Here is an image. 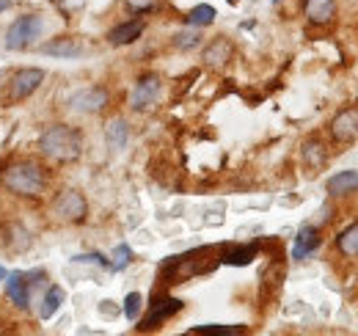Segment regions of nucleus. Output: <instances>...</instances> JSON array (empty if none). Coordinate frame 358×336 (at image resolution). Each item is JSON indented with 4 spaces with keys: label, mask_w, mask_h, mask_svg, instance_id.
Masks as SVG:
<instances>
[{
    "label": "nucleus",
    "mask_w": 358,
    "mask_h": 336,
    "mask_svg": "<svg viewBox=\"0 0 358 336\" xmlns=\"http://www.w3.org/2000/svg\"><path fill=\"white\" fill-rule=\"evenodd\" d=\"M141 306H143V298L138 292H130L127 298H124V317L127 320H138L141 317Z\"/></svg>",
    "instance_id": "obj_24"
},
{
    "label": "nucleus",
    "mask_w": 358,
    "mask_h": 336,
    "mask_svg": "<svg viewBox=\"0 0 358 336\" xmlns=\"http://www.w3.org/2000/svg\"><path fill=\"white\" fill-rule=\"evenodd\" d=\"M64 298H67V292L61 289V287H50L47 289V295H44V301H42V320H50L58 309H61V303H64Z\"/></svg>",
    "instance_id": "obj_21"
},
{
    "label": "nucleus",
    "mask_w": 358,
    "mask_h": 336,
    "mask_svg": "<svg viewBox=\"0 0 358 336\" xmlns=\"http://www.w3.org/2000/svg\"><path fill=\"white\" fill-rule=\"evenodd\" d=\"M42 53L44 56H56V58H77L83 53V44L72 36H61V39H53L47 44H42Z\"/></svg>",
    "instance_id": "obj_14"
},
{
    "label": "nucleus",
    "mask_w": 358,
    "mask_h": 336,
    "mask_svg": "<svg viewBox=\"0 0 358 336\" xmlns=\"http://www.w3.org/2000/svg\"><path fill=\"white\" fill-rule=\"evenodd\" d=\"M320 249V232L314 226H303L292 243V259H306Z\"/></svg>",
    "instance_id": "obj_13"
},
{
    "label": "nucleus",
    "mask_w": 358,
    "mask_h": 336,
    "mask_svg": "<svg viewBox=\"0 0 358 336\" xmlns=\"http://www.w3.org/2000/svg\"><path fill=\"white\" fill-rule=\"evenodd\" d=\"M157 96H160V81L154 75H146L136 85V91L130 96V105H133V110H146L157 102Z\"/></svg>",
    "instance_id": "obj_10"
},
{
    "label": "nucleus",
    "mask_w": 358,
    "mask_h": 336,
    "mask_svg": "<svg viewBox=\"0 0 358 336\" xmlns=\"http://www.w3.org/2000/svg\"><path fill=\"white\" fill-rule=\"evenodd\" d=\"M331 138L336 144H353L358 141V110L356 108H345L334 116L331 121Z\"/></svg>",
    "instance_id": "obj_6"
},
{
    "label": "nucleus",
    "mask_w": 358,
    "mask_h": 336,
    "mask_svg": "<svg viewBox=\"0 0 358 336\" xmlns=\"http://www.w3.org/2000/svg\"><path fill=\"white\" fill-rule=\"evenodd\" d=\"M133 262V251H130V246H116V251H113V262H111V270H124L127 264Z\"/></svg>",
    "instance_id": "obj_26"
},
{
    "label": "nucleus",
    "mask_w": 358,
    "mask_h": 336,
    "mask_svg": "<svg viewBox=\"0 0 358 336\" xmlns=\"http://www.w3.org/2000/svg\"><path fill=\"white\" fill-rule=\"evenodd\" d=\"M105 141H108V146H111L113 152L124 149L127 141H130V127H127V121H124V119H111V121L105 124Z\"/></svg>",
    "instance_id": "obj_16"
},
{
    "label": "nucleus",
    "mask_w": 358,
    "mask_h": 336,
    "mask_svg": "<svg viewBox=\"0 0 358 336\" xmlns=\"http://www.w3.org/2000/svg\"><path fill=\"white\" fill-rule=\"evenodd\" d=\"M8 6H11V0H0V14H3V11L8 8Z\"/></svg>",
    "instance_id": "obj_29"
},
{
    "label": "nucleus",
    "mask_w": 358,
    "mask_h": 336,
    "mask_svg": "<svg viewBox=\"0 0 358 336\" xmlns=\"http://www.w3.org/2000/svg\"><path fill=\"white\" fill-rule=\"evenodd\" d=\"M80 146H83L80 133L74 127H70V124H53L39 138L42 155L50 158V160H56V163H72V160H77L80 158Z\"/></svg>",
    "instance_id": "obj_1"
},
{
    "label": "nucleus",
    "mask_w": 358,
    "mask_h": 336,
    "mask_svg": "<svg viewBox=\"0 0 358 336\" xmlns=\"http://www.w3.org/2000/svg\"><path fill=\"white\" fill-rule=\"evenodd\" d=\"M336 249H339V253H345V256H358V224H350L348 229L339 232Z\"/></svg>",
    "instance_id": "obj_20"
},
{
    "label": "nucleus",
    "mask_w": 358,
    "mask_h": 336,
    "mask_svg": "<svg viewBox=\"0 0 358 336\" xmlns=\"http://www.w3.org/2000/svg\"><path fill=\"white\" fill-rule=\"evenodd\" d=\"M42 28H44V22H42L39 14H22V17H17L11 22V28L6 31V47L8 50H28L39 39Z\"/></svg>",
    "instance_id": "obj_3"
},
{
    "label": "nucleus",
    "mask_w": 358,
    "mask_h": 336,
    "mask_svg": "<svg viewBox=\"0 0 358 336\" xmlns=\"http://www.w3.org/2000/svg\"><path fill=\"white\" fill-rule=\"evenodd\" d=\"M53 210H56V215H58L61 221L77 224V221H83V218H86V212H88V204H86L83 193H77V190H64V193L56 199Z\"/></svg>",
    "instance_id": "obj_5"
},
{
    "label": "nucleus",
    "mask_w": 358,
    "mask_h": 336,
    "mask_svg": "<svg viewBox=\"0 0 358 336\" xmlns=\"http://www.w3.org/2000/svg\"><path fill=\"white\" fill-rule=\"evenodd\" d=\"M127 3H130L136 11H146V8H152V6H154V0H127Z\"/></svg>",
    "instance_id": "obj_28"
},
{
    "label": "nucleus",
    "mask_w": 358,
    "mask_h": 336,
    "mask_svg": "<svg viewBox=\"0 0 358 336\" xmlns=\"http://www.w3.org/2000/svg\"><path fill=\"white\" fill-rule=\"evenodd\" d=\"M199 42H202L199 31H182V33L174 36V44H177L179 50H193V47H199Z\"/></svg>",
    "instance_id": "obj_25"
},
{
    "label": "nucleus",
    "mask_w": 358,
    "mask_h": 336,
    "mask_svg": "<svg viewBox=\"0 0 358 336\" xmlns=\"http://www.w3.org/2000/svg\"><path fill=\"white\" fill-rule=\"evenodd\" d=\"M229 58H231V44L226 39H215L213 44L204 50V61L210 67H223Z\"/></svg>",
    "instance_id": "obj_18"
},
{
    "label": "nucleus",
    "mask_w": 358,
    "mask_h": 336,
    "mask_svg": "<svg viewBox=\"0 0 358 336\" xmlns=\"http://www.w3.org/2000/svg\"><path fill=\"white\" fill-rule=\"evenodd\" d=\"M303 14L311 25H328L336 17V0H306Z\"/></svg>",
    "instance_id": "obj_11"
},
{
    "label": "nucleus",
    "mask_w": 358,
    "mask_h": 336,
    "mask_svg": "<svg viewBox=\"0 0 358 336\" xmlns=\"http://www.w3.org/2000/svg\"><path fill=\"white\" fill-rule=\"evenodd\" d=\"M303 163L309 168H323L325 166V160H328V152H325V144L320 141V138H309L306 144H303Z\"/></svg>",
    "instance_id": "obj_17"
},
{
    "label": "nucleus",
    "mask_w": 358,
    "mask_h": 336,
    "mask_svg": "<svg viewBox=\"0 0 358 336\" xmlns=\"http://www.w3.org/2000/svg\"><path fill=\"white\" fill-rule=\"evenodd\" d=\"M77 264H99V267H111V259H105L102 253H80L74 256Z\"/></svg>",
    "instance_id": "obj_27"
},
{
    "label": "nucleus",
    "mask_w": 358,
    "mask_h": 336,
    "mask_svg": "<svg viewBox=\"0 0 358 336\" xmlns=\"http://www.w3.org/2000/svg\"><path fill=\"white\" fill-rule=\"evenodd\" d=\"M245 326H196L190 328V334H213V336H234L243 334Z\"/></svg>",
    "instance_id": "obj_23"
},
{
    "label": "nucleus",
    "mask_w": 358,
    "mask_h": 336,
    "mask_svg": "<svg viewBox=\"0 0 358 336\" xmlns=\"http://www.w3.org/2000/svg\"><path fill=\"white\" fill-rule=\"evenodd\" d=\"M182 312V301L179 298H168V295H163V298H154L152 303H149V314L141 320V331H154V328H160L165 320H171L174 314H179Z\"/></svg>",
    "instance_id": "obj_4"
},
{
    "label": "nucleus",
    "mask_w": 358,
    "mask_h": 336,
    "mask_svg": "<svg viewBox=\"0 0 358 336\" xmlns=\"http://www.w3.org/2000/svg\"><path fill=\"white\" fill-rule=\"evenodd\" d=\"M6 276H8V273H6V267H0V281H6Z\"/></svg>",
    "instance_id": "obj_30"
},
{
    "label": "nucleus",
    "mask_w": 358,
    "mask_h": 336,
    "mask_svg": "<svg viewBox=\"0 0 358 336\" xmlns=\"http://www.w3.org/2000/svg\"><path fill=\"white\" fill-rule=\"evenodd\" d=\"M72 110L77 113H99L105 105H108V91L99 88V85H91V88H83L77 91L70 99Z\"/></svg>",
    "instance_id": "obj_7"
},
{
    "label": "nucleus",
    "mask_w": 358,
    "mask_h": 336,
    "mask_svg": "<svg viewBox=\"0 0 358 336\" xmlns=\"http://www.w3.org/2000/svg\"><path fill=\"white\" fill-rule=\"evenodd\" d=\"M273 3H282V0H273Z\"/></svg>",
    "instance_id": "obj_31"
},
{
    "label": "nucleus",
    "mask_w": 358,
    "mask_h": 336,
    "mask_svg": "<svg viewBox=\"0 0 358 336\" xmlns=\"http://www.w3.org/2000/svg\"><path fill=\"white\" fill-rule=\"evenodd\" d=\"M3 185L17 196L33 199V196H42V190L47 185V176H44L42 166H36L31 160H19V163H11L3 171Z\"/></svg>",
    "instance_id": "obj_2"
},
{
    "label": "nucleus",
    "mask_w": 358,
    "mask_h": 336,
    "mask_svg": "<svg viewBox=\"0 0 358 336\" xmlns=\"http://www.w3.org/2000/svg\"><path fill=\"white\" fill-rule=\"evenodd\" d=\"M31 287H36V281L31 284V276L28 273H11L6 276V295L11 298V303H17L19 309H28L31 303Z\"/></svg>",
    "instance_id": "obj_9"
},
{
    "label": "nucleus",
    "mask_w": 358,
    "mask_h": 336,
    "mask_svg": "<svg viewBox=\"0 0 358 336\" xmlns=\"http://www.w3.org/2000/svg\"><path fill=\"white\" fill-rule=\"evenodd\" d=\"M325 190H328V196H334V199L358 193V171H339V174H334V176L328 179Z\"/></svg>",
    "instance_id": "obj_12"
},
{
    "label": "nucleus",
    "mask_w": 358,
    "mask_h": 336,
    "mask_svg": "<svg viewBox=\"0 0 358 336\" xmlns=\"http://www.w3.org/2000/svg\"><path fill=\"white\" fill-rule=\"evenodd\" d=\"M215 8L210 3H199V6H193L190 8V14H188V25H193V28H207V25H213L215 22Z\"/></svg>",
    "instance_id": "obj_22"
},
{
    "label": "nucleus",
    "mask_w": 358,
    "mask_h": 336,
    "mask_svg": "<svg viewBox=\"0 0 358 336\" xmlns=\"http://www.w3.org/2000/svg\"><path fill=\"white\" fill-rule=\"evenodd\" d=\"M229 3H234V0H229Z\"/></svg>",
    "instance_id": "obj_32"
},
{
    "label": "nucleus",
    "mask_w": 358,
    "mask_h": 336,
    "mask_svg": "<svg viewBox=\"0 0 358 336\" xmlns=\"http://www.w3.org/2000/svg\"><path fill=\"white\" fill-rule=\"evenodd\" d=\"M254 256H257V246H234V249H226V251H223L220 262H223V264L243 267V264H248Z\"/></svg>",
    "instance_id": "obj_19"
},
{
    "label": "nucleus",
    "mask_w": 358,
    "mask_h": 336,
    "mask_svg": "<svg viewBox=\"0 0 358 336\" xmlns=\"http://www.w3.org/2000/svg\"><path fill=\"white\" fill-rule=\"evenodd\" d=\"M141 33H143V19H130V22L116 25V28L108 33V42L116 44V47H122V44H133Z\"/></svg>",
    "instance_id": "obj_15"
},
{
    "label": "nucleus",
    "mask_w": 358,
    "mask_h": 336,
    "mask_svg": "<svg viewBox=\"0 0 358 336\" xmlns=\"http://www.w3.org/2000/svg\"><path fill=\"white\" fill-rule=\"evenodd\" d=\"M44 81V72L42 69H17L14 78H11V99L19 102L25 96H31Z\"/></svg>",
    "instance_id": "obj_8"
}]
</instances>
